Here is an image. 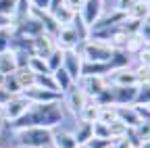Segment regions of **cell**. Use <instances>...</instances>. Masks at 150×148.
<instances>
[{"instance_id":"6da1fadb","label":"cell","mask_w":150,"mask_h":148,"mask_svg":"<svg viewBox=\"0 0 150 148\" xmlns=\"http://www.w3.org/2000/svg\"><path fill=\"white\" fill-rule=\"evenodd\" d=\"M63 121V106L61 100L56 102H46V104H31L29 110L11 123V129H25V127H48L56 129Z\"/></svg>"},{"instance_id":"7a4b0ae2","label":"cell","mask_w":150,"mask_h":148,"mask_svg":"<svg viewBox=\"0 0 150 148\" xmlns=\"http://www.w3.org/2000/svg\"><path fill=\"white\" fill-rule=\"evenodd\" d=\"M73 50L88 63H108L110 57H112V52H115V48H112L108 42L92 40V38H88L86 42H79Z\"/></svg>"},{"instance_id":"3957f363","label":"cell","mask_w":150,"mask_h":148,"mask_svg":"<svg viewBox=\"0 0 150 148\" xmlns=\"http://www.w3.org/2000/svg\"><path fill=\"white\" fill-rule=\"evenodd\" d=\"M19 146L27 148H42L52 144V129L48 127H25V129H11Z\"/></svg>"},{"instance_id":"277c9868","label":"cell","mask_w":150,"mask_h":148,"mask_svg":"<svg viewBox=\"0 0 150 148\" xmlns=\"http://www.w3.org/2000/svg\"><path fill=\"white\" fill-rule=\"evenodd\" d=\"M29 106H31V102L23 96V94H19V96H13L2 108H0V115H2V119H4V123H15L17 119H21L27 110H29Z\"/></svg>"},{"instance_id":"5b68a950","label":"cell","mask_w":150,"mask_h":148,"mask_svg":"<svg viewBox=\"0 0 150 148\" xmlns=\"http://www.w3.org/2000/svg\"><path fill=\"white\" fill-rule=\"evenodd\" d=\"M75 84L83 90V94L88 98H96V96L102 94L106 88H110L108 81H106V77H100V75H83V77H79Z\"/></svg>"},{"instance_id":"8992f818","label":"cell","mask_w":150,"mask_h":148,"mask_svg":"<svg viewBox=\"0 0 150 148\" xmlns=\"http://www.w3.org/2000/svg\"><path fill=\"white\" fill-rule=\"evenodd\" d=\"M63 100H65V106L71 110L73 115H79V110L86 106L88 102V96L83 94V90L77 86V84H73L65 94H63Z\"/></svg>"},{"instance_id":"52a82bcc","label":"cell","mask_w":150,"mask_h":148,"mask_svg":"<svg viewBox=\"0 0 150 148\" xmlns=\"http://www.w3.org/2000/svg\"><path fill=\"white\" fill-rule=\"evenodd\" d=\"M138 86H110V96L115 106H129L136 102Z\"/></svg>"},{"instance_id":"ba28073f","label":"cell","mask_w":150,"mask_h":148,"mask_svg":"<svg viewBox=\"0 0 150 148\" xmlns=\"http://www.w3.org/2000/svg\"><path fill=\"white\" fill-rule=\"evenodd\" d=\"M23 96H25L31 104H46V102H56V100L63 98L59 92H50V90L38 88V86H31V88L23 90Z\"/></svg>"},{"instance_id":"9c48e42d","label":"cell","mask_w":150,"mask_h":148,"mask_svg":"<svg viewBox=\"0 0 150 148\" xmlns=\"http://www.w3.org/2000/svg\"><path fill=\"white\" fill-rule=\"evenodd\" d=\"M77 15L83 19V23H86L88 27H92V25L104 15V0H86L81 13H77Z\"/></svg>"},{"instance_id":"30bf717a","label":"cell","mask_w":150,"mask_h":148,"mask_svg":"<svg viewBox=\"0 0 150 148\" xmlns=\"http://www.w3.org/2000/svg\"><path fill=\"white\" fill-rule=\"evenodd\" d=\"M59 48L56 46V40H54V35H50V33H40L38 38H33V54L35 57H40V59H48L50 54Z\"/></svg>"},{"instance_id":"8fae6325","label":"cell","mask_w":150,"mask_h":148,"mask_svg":"<svg viewBox=\"0 0 150 148\" xmlns=\"http://www.w3.org/2000/svg\"><path fill=\"white\" fill-rule=\"evenodd\" d=\"M81 65H83V59L75 50H63V69L71 75L73 81L81 77Z\"/></svg>"},{"instance_id":"7c38bea8","label":"cell","mask_w":150,"mask_h":148,"mask_svg":"<svg viewBox=\"0 0 150 148\" xmlns=\"http://www.w3.org/2000/svg\"><path fill=\"white\" fill-rule=\"evenodd\" d=\"M108 86H138L136 73L131 67H123V69H112L106 75Z\"/></svg>"},{"instance_id":"4fadbf2b","label":"cell","mask_w":150,"mask_h":148,"mask_svg":"<svg viewBox=\"0 0 150 148\" xmlns=\"http://www.w3.org/2000/svg\"><path fill=\"white\" fill-rule=\"evenodd\" d=\"M54 40H56V46H59L61 50H73L75 46L81 42L79 35H77V31H75L71 25H63L59 29V33H56Z\"/></svg>"},{"instance_id":"5bb4252c","label":"cell","mask_w":150,"mask_h":148,"mask_svg":"<svg viewBox=\"0 0 150 148\" xmlns=\"http://www.w3.org/2000/svg\"><path fill=\"white\" fill-rule=\"evenodd\" d=\"M117 117H119L129 129H136V127L142 123V119H140V115H138V110H136L134 104H129V106H117Z\"/></svg>"},{"instance_id":"9a60e30c","label":"cell","mask_w":150,"mask_h":148,"mask_svg":"<svg viewBox=\"0 0 150 148\" xmlns=\"http://www.w3.org/2000/svg\"><path fill=\"white\" fill-rule=\"evenodd\" d=\"M19 69L17 65V57L13 50H6V52H0V75H11Z\"/></svg>"},{"instance_id":"2e32d148","label":"cell","mask_w":150,"mask_h":148,"mask_svg":"<svg viewBox=\"0 0 150 148\" xmlns=\"http://www.w3.org/2000/svg\"><path fill=\"white\" fill-rule=\"evenodd\" d=\"M98 113H100V106L94 102L92 98H88V102H86V106L79 110V121L81 123H96L98 121Z\"/></svg>"},{"instance_id":"e0dca14e","label":"cell","mask_w":150,"mask_h":148,"mask_svg":"<svg viewBox=\"0 0 150 148\" xmlns=\"http://www.w3.org/2000/svg\"><path fill=\"white\" fill-rule=\"evenodd\" d=\"M110 73V65L108 63H88L83 61L81 65V77L83 75H100V77H106Z\"/></svg>"},{"instance_id":"ac0fdd59","label":"cell","mask_w":150,"mask_h":148,"mask_svg":"<svg viewBox=\"0 0 150 148\" xmlns=\"http://www.w3.org/2000/svg\"><path fill=\"white\" fill-rule=\"evenodd\" d=\"M92 138H94V134H92V123H79L77 129L73 132V140H75V144H77V148H83Z\"/></svg>"},{"instance_id":"d6986e66","label":"cell","mask_w":150,"mask_h":148,"mask_svg":"<svg viewBox=\"0 0 150 148\" xmlns=\"http://www.w3.org/2000/svg\"><path fill=\"white\" fill-rule=\"evenodd\" d=\"M52 144H54V148H77L73 134L61 132V129H52Z\"/></svg>"},{"instance_id":"ffe728a7","label":"cell","mask_w":150,"mask_h":148,"mask_svg":"<svg viewBox=\"0 0 150 148\" xmlns=\"http://www.w3.org/2000/svg\"><path fill=\"white\" fill-rule=\"evenodd\" d=\"M52 77H54V84H56V90H59V94L63 96L65 94V92L75 84L73 79H71V75H69V73L61 67V69H56V71H52Z\"/></svg>"},{"instance_id":"44dd1931","label":"cell","mask_w":150,"mask_h":148,"mask_svg":"<svg viewBox=\"0 0 150 148\" xmlns=\"http://www.w3.org/2000/svg\"><path fill=\"white\" fill-rule=\"evenodd\" d=\"M148 15H150L148 4L140 2V0H136V2L127 8V13H125V17H127V19H134V21H142V19H146Z\"/></svg>"},{"instance_id":"7402d4cb","label":"cell","mask_w":150,"mask_h":148,"mask_svg":"<svg viewBox=\"0 0 150 148\" xmlns=\"http://www.w3.org/2000/svg\"><path fill=\"white\" fill-rule=\"evenodd\" d=\"M110 65V71L112 69H123V67H131V54H127L125 50H115L112 57L108 61Z\"/></svg>"},{"instance_id":"603a6c76","label":"cell","mask_w":150,"mask_h":148,"mask_svg":"<svg viewBox=\"0 0 150 148\" xmlns=\"http://www.w3.org/2000/svg\"><path fill=\"white\" fill-rule=\"evenodd\" d=\"M15 77H17L19 86H21L23 90H27V88H31V86L35 84V75H33L27 67H19V69L15 71ZM21 94H23V92H21Z\"/></svg>"},{"instance_id":"cb8c5ba5","label":"cell","mask_w":150,"mask_h":148,"mask_svg":"<svg viewBox=\"0 0 150 148\" xmlns=\"http://www.w3.org/2000/svg\"><path fill=\"white\" fill-rule=\"evenodd\" d=\"M48 13H50V15L54 17V19H56V23H59L61 27H63V25H69V23L73 21V17H75V15H73V13H71L65 4H61L59 8H54V11H48Z\"/></svg>"},{"instance_id":"d4e9b609","label":"cell","mask_w":150,"mask_h":148,"mask_svg":"<svg viewBox=\"0 0 150 148\" xmlns=\"http://www.w3.org/2000/svg\"><path fill=\"white\" fill-rule=\"evenodd\" d=\"M27 69L33 73V75H44V73H50V69H48V63L44 61V59H40V57H29V63H27Z\"/></svg>"},{"instance_id":"484cf974","label":"cell","mask_w":150,"mask_h":148,"mask_svg":"<svg viewBox=\"0 0 150 148\" xmlns=\"http://www.w3.org/2000/svg\"><path fill=\"white\" fill-rule=\"evenodd\" d=\"M69 25H71L75 31H77V35H79V40H81V42H86V40L90 38V27L83 23V19H81L79 15H75V17H73V21H71Z\"/></svg>"},{"instance_id":"4316f807","label":"cell","mask_w":150,"mask_h":148,"mask_svg":"<svg viewBox=\"0 0 150 148\" xmlns=\"http://www.w3.org/2000/svg\"><path fill=\"white\" fill-rule=\"evenodd\" d=\"M106 127H108V136H110V138H125V134L129 132V127H127L121 119H115L112 123H108Z\"/></svg>"},{"instance_id":"83f0119b","label":"cell","mask_w":150,"mask_h":148,"mask_svg":"<svg viewBox=\"0 0 150 148\" xmlns=\"http://www.w3.org/2000/svg\"><path fill=\"white\" fill-rule=\"evenodd\" d=\"M115 119H119V117H117V106H115V104H110V106H100V113H98V121H100V123L108 125V123H112Z\"/></svg>"},{"instance_id":"f1b7e54d","label":"cell","mask_w":150,"mask_h":148,"mask_svg":"<svg viewBox=\"0 0 150 148\" xmlns=\"http://www.w3.org/2000/svg\"><path fill=\"white\" fill-rule=\"evenodd\" d=\"M2 88L8 92V94H13V96H19V94L23 92V88L19 86V81H17V77H15V73H11V75H4Z\"/></svg>"},{"instance_id":"f546056e","label":"cell","mask_w":150,"mask_h":148,"mask_svg":"<svg viewBox=\"0 0 150 148\" xmlns=\"http://www.w3.org/2000/svg\"><path fill=\"white\" fill-rule=\"evenodd\" d=\"M38 88H44V90H50V92H59L56 90V84H54V77L52 73H44V75H35V84Z\"/></svg>"},{"instance_id":"4dcf8cb0","label":"cell","mask_w":150,"mask_h":148,"mask_svg":"<svg viewBox=\"0 0 150 148\" xmlns=\"http://www.w3.org/2000/svg\"><path fill=\"white\" fill-rule=\"evenodd\" d=\"M138 106H148L150 104V84H142L138 86V94H136V102Z\"/></svg>"},{"instance_id":"1f68e13d","label":"cell","mask_w":150,"mask_h":148,"mask_svg":"<svg viewBox=\"0 0 150 148\" xmlns=\"http://www.w3.org/2000/svg\"><path fill=\"white\" fill-rule=\"evenodd\" d=\"M138 38L144 42V44H150V15L146 17V19H142L140 21V25H138Z\"/></svg>"},{"instance_id":"d6a6232c","label":"cell","mask_w":150,"mask_h":148,"mask_svg":"<svg viewBox=\"0 0 150 148\" xmlns=\"http://www.w3.org/2000/svg\"><path fill=\"white\" fill-rule=\"evenodd\" d=\"M46 63H48L50 73L56 71V69H61V67H63V50H61V48H56V50L50 54V57L46 59Z\"/></svg>"},{"instance_id":"836d02e7","label":"cell","mask_w":150,"mask_h":148,"mask_svg":"<svg viewBox=\"0 0 150 148\" xmlns=\"http://www.w3.org/2000/svg\"><path fill=\"white\" fill-rule=\"evenodd\" d=\"M131 69H134V73H136L138 86L150 81V67H146V65H138V63H136V67H131Z\"/></svg>"},{"instance_id":"e575fe53","label":"cell","mask_w":150,"mask_h":148,"mask_svg":"<svg viewBox=\"0 0 150 148\" xmlns=\"http://www.w3.org/2000/svg\"><path fill=\"white\" fill-rule=\"evenodd\" d=\"M11 38H13V27H2L0 29V52L11 50Z\"/></svg>"},{"instance_id":"d590c367","label":"cell","mask_w":150,"mask_h":148,"mask_svg":"<svg viewBox=\"0 0 150 148\" xmlns=\"http://www.w3.org/2000/svg\"><path fill=\"white\" fill-rule=\"evenodd\" d=\"M17 8V0H0V15L6 17V19H13Z\"/></svg>"},{"instance_id":"8d00e7d4","label":"cell","mask_w":150,"mask_h":148,"mask_svg":"<svg viewBox=\"0 0 150 148\" xmlns=\"http://www.w3.org/2000/svg\"><path fill=\"white\" fill-rule=\"evenodd\" d=\"M92 134H94V138H96V140H110L108 127H106L104 123H100V121L92 123Z\"/></svg>"},{"instance_id":"74e56055","label":"cell","mask_w":150,"mask_h":148,"mask_svg":"<svg viewBox=\"0 0 150 148\" xmlns=\"http://www.w3.org/2000/svg\"><path fill=\"white\" fill-rule=\"evenodd\" d=\"M136 63L150 67V44H144V46L136 52Z\"/></svg>"},{"instance_id":"f35d334b","label":"cell","mask_w":150,"mask_h":148,"mask_svg":"<svg viewBox=\"0 0 150 148\" xmlns=\"http://www.w3.org/2000/svg\"><path fill=\"white\" fill-rule=\"evenodd\" d=\"M63 4H65L73 15H77V13H81L83 4H86V0H63Z\"/></svg>"},{"instance_id":"ab89813d","label":"cell","mask_w":150,"mask_h":148,"mask_svg":"<svg viewBox=\"0 0 150 148\" xmlns=\"http://www.w3.org/2000/svg\"><path fill=\"white\" fill-rule=\"evenodd\" d=\"M136 2V0H117V2H115V8H112V11H117V13H127V8L131 6V4H134Z\"/></svg>"},{"instance_id":"60d3db41","label":"cell","mask_w":150,"mask_h":148,"mask_svg":"<svg viewBox=\"0 0 150 148\" xmlns=\"http://www.w3.org/2000/svg\"><path fill=\"white\" fill-rule=\"evenodd\" d=\"M31 2V8H38V11H48L50 6V0H29Z\"/></svg>"},{"instance_id":"b9f144b4","label":"cell","mask_w":150,"mask_h":148,"mask_svg":"<svg viewBox=\"0 0 150 148\" xmlns=\"http://www.w3.org/2000/svg\"><path fill=\"white\" fill-rule=\"evenodd\" d=\"M11 98H13V94H8V92H6L4 88H0V108H2V106H4Z\"/></svg>"},{"instance_id":"7bdbcfd3","label":"cell","mask_w":150,"mask_h":148,"mask_svg":"<svg viewBox=\"0 0 150 148\" xmlns=\"http://www.w3.org/2000/svg\"><path fill=\"white\" fill-rule=\"evenodd\" d=\"M2 27H11V19H6V17L0 15V29H2Z\"/></svg>"},{"instance_id":"ee69618b","label":"cell","mask_w":150,"mask_h":148,"mask_svg":"<svg viewBox=\"0 0 150 148\" xmlns=\"http://www.w3.org/2000/svg\"><path fill=\"white\" fill-rule=\"evenodd\" d=\"M140 148H150V140H146V142H142V146Z\"/></svg>"},{"instance_id":"f6af8a7d","label":"cell","mask_w":150,"mask_h":148,"mask_svg":"<svg viewBox=\"0 0 150 148\" xmlns=\"http://www.w3.org/2000/svg\"><path fill=\"white\" fill-rule=\"evenodd\" d=\"M42 148H54V144H46V146H42Z\"/></svg>"},{"instance_id":"bcb514c9","label":"cell","mask_w":150,"mask_h":148,"mask_svg":"<svg viewBox=\"0 0 150 148\" xmlns=\"http://www.w3.org/2000/svg\"><path fill=\"white\" fill-rule=\"evenodd\" d=\"M2 81H4V75H0V88H2Z\"/></svg>"},{"instance_id":"7dc6e473","label":"cell","mask_w":150,"mask_h":148,"mask_svg":"<svg viewBox=\"0 0 150 148\" xmlns=\"http://www.w3.org/2000/svg\"><path fill=\"white\" fill-rule=\"evenodd\" d=\"M140 2H144V4H150V0H140Z\"/></svg>"},{"instance_id":"c3c4849f","label":"cell","mask_w":150,"mask_h":148,"mask_svg":"<svg viewBox=\"0 0 150 148\" xmlns=\"http://www.w3.org/2000/svg\"><path fill=\"white\" fill-rule=\"evenodd\" d=\"M19 148H27V146H19Z\"/></svg>"},{"instance_id":"681fc988","label":"cell","mask_w":150,"mask_h":148,"mask_svg":"<svg viewBox=\"0 0 150 148\" xmlns=\"http://www.w3.org/2000/svg\"><path fill=\"white\" fill-rule=\"evenodd\" d=\"M0 148H4V146H0Z\"/></svg>"},{"instance_id":"f907efd6","label":"cell","mask_w":150,"mask_h":148,"mask_svg":"<svg viewBox=\"0 0 150 148\" xmlns=\"http://www.w3.org/2000/svg\"><path fill=\"white\" fill-rule=\"evenodd\" d=\"M148 84H150V81H148Z\"/></svg>"}]
</instances>
